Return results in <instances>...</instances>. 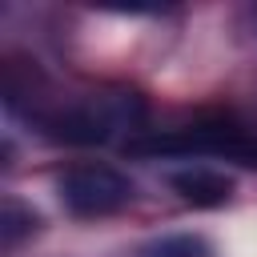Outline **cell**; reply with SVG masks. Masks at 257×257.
<instances>
[{
  "mask_svg": "<svg viewBox=\"0 0 257 257\" xmlns=\"http://www.w3.org/2000/svg\"><path fill=\"white\" fill-rule=\"evenodd\" d=\"M124 120L120 108H112L108 100H88V104H76L68 112H56L48 116V133L56 141H72V145H96V141H108V133Z\"/></svg>",
  "mask_w": 257,
  "mask_h": 257,
  "instance_id": "cell-3",
  "label": "cell"
},
{
  "mask_svg": "<svg viewBox=\"0 0 257 257\" xmlns=\"http://www.w3.org/2000/svg\"><path fill=\"white\" fill-rule=\"evenodd\" d=\"M169 185L181 193V201L189 205H201V209H213V205H225L233 197V181L217 169H205V165H193V169H181L169 177Z\"/></svg>",
  "mask_w": 257,
  "mask_h": 257,
  "instance_id": "cell-4",
  "label": "cell"
},
{
  "mask_svg": "<svg viewBox=\"0 0 257 257\" xmlns=\"http://www.w3.org/2000/svg\"><path fill=\"white\" fill-rule=\"evenodd\" d=\"M60 197L80 217H108L133 201V181L112 165H72L60 177Z\"/></svg>",
  "mask_w": 257,
  "mask_h": 257,
  "instance_id": "cell-2",
  "label": "cell"
},
{
  "mask_svg": "<svg viewBox=\"0 0 257 257\" xmlns=\"http://www.w3.org/2000/svg\"><path fill=\"white\" fill-rule=\"evenodd\" d=\"M124 149L133 157H225L237 165H257V137L245 133L241 124H225V120L145 133V137H133Z\"/></svg>",
  "mask_w": 257,
  "mask_h": 257,
  "instance_id": "cell-1",
  "label": "cell"
}]
</instances>
